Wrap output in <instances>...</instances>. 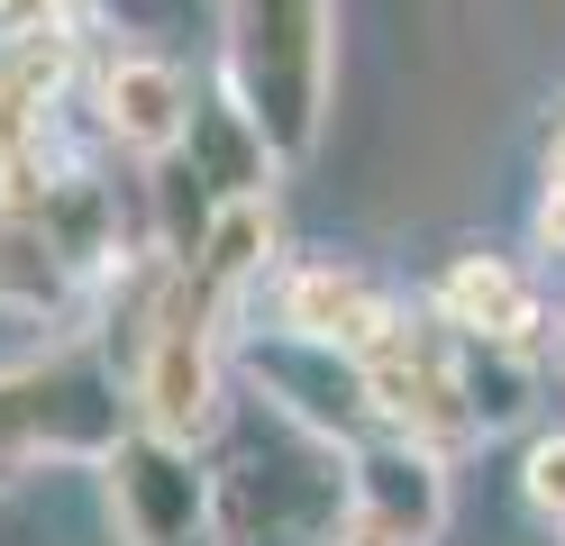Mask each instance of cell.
<instances>
[{
	"label": "cell",
	"instance_id": "21",
	"mask_svg": "<svg viewBox=\"0 0 565 546\" xmlns=\"http://www.w3.org/2000/svg\"><path fill=\"white\" fill-rule=\"evenodd\" d=\"M0 473H10V464H0Z\"/></svg>",
	"mask_w": 565,
	"mask_h": 546
},
{
	"label": "cell",
	"instance_id": "10",
	"mask_svg": "<svg viewBox=\"0 0 565 546\" xmlns=\"http://www.w3.org/2000/svg\"><path fill=\"white\" fill-rule=\"evenodd\" d=\"M92 109H100V137L119 146V156H173L183 146V119H192V83H183V64H164L147 46H128L100 64V83H92Z\"/></svg>",
	"mask_w": 565,
	"mask_h": 546
},
{
	"label": "cell",
	"instance_id": "6",
	"mask_svg": "<svg viewBox=\"0 0 565 546\" xmlns=\"http://www.w3.org/2000/svg\"><path fill=\"white\" fill-rule=\"evenodd\" d=\"M447 456L411 447V437H374L347 447V520L329 546H429L447 520Z\"/></svg>",
	"mask_w": 565,
	"mask_h": 546
},
{
	"label": "cell",
	"instance_id": "2",
	"mask_svg": "<svg viewBox=\"0 0 565 546\" xmlns=\"http://www.w3.org/2000/svg\"><path fill=\"white\" fill-rule=\"evenodd\" d=\"M220 64L246 119L292 164L329 119V0H220Z\"/></svg>",
	"mask_w": 565,
	"mask_h": 546
},
{
	"label": "cell",
	"instance_id": "7",
	"mask_svg": "<svg viewBox=\"0 0 565 546\" xmlns=\"http://www.w3.org/2000/svg\"><path fill=\"white\" fill-rule=\"evenodd\" d=\"M100 473H110V501H119V528L137 546H173V537H201L210 528V464L192 447H173V437L156 428H128L110 456H100Z\"/></svg>",
	"mask_w": 565,
	"mask_h": 546
},
{
	"label": "cell",
	"instance_id": "19",
	"mask_svg": "<svg viewBox=\"0 0 565 546\" xmlns=\"http://www.w3.org/2000/svg\"><path fill=\"white\" fill-rule=\"evenodd\" d=\"M547 346H556V383H565V310L547 319Z\"/></svg>",
	"mask_w": 565,
	"mask_h": 546
},
{
	"label": "cell",
	"instance_id": "1",
	"mask_svg": "<svg viewBox=\"0 0 565 546\" xmlns=\"http://www.w3.org/2000/svg\"><path fill=\"white\" fill-rule=\"evenodd\" d=\"M210 520L220 546H329L347 520V447L265 400V428H237L210 473Z\"/></svg>",
	"mask_w": 565,
	"mask_h": 546
},
{
	"label": "cell",
	"instance_id": "9",
	"mask_svg": "<svg viewBox=\"0 0 565 546\" xmlns=\"http://www.w3.org/2000/svg\"><path fill=\"white\" fill-rule=\"evenodd\" d=\"M393 319H402V301L374 274L338 265V255L282 265V282H274V328L282 338H310V346H338V355H365L374 338H393Z\"/></svg>",
	"mask_w": 565,
	"mask_h": 546
},
{
	"label": "cell",
	"instance_id": "13",
	"mask_svg": "<svg viewBox=\"0 0 565 546\" xmlns=\"http://www.w3.org/2000/svg\"><path fill=\"white\" fill-rule=\"evenodd\" d=\"M83 301V265L46 237L28 201H0V310L10 319H64Z\"/></svg>",
	"mask_w": 565,
	"mask_h": 546
},
{
	"label": "cell",
	"instance_id": "4",
	"mask_svg": "<svg viewBox=\"0 0 565 546\" xmlns=\"http://www.w3.org/2000/svg\"><path fill=\"white\" fill-rule=\"evenodd\" d=\"M128 400H137V428L173 437V447H201V437L228 419V392H220V310L183 282V265L164 274L156 310H147V338H137V355H128Z\"/></svg>",
	"mask_w": 565,
	"mask_h": 546
},
{
	"label": "cell",
	"instance_id": "12",
	"mask_svg": "<svg viewBox=\"0 0 565 546\" xmlns=\"http://www.w3.org/2000/svg\"><path fill=\"white\" fill-rule=\"evenodd\" d=\"M173 156L192 164V182L210 201H265V182H274V137L246 119V100L237 92H192V119H183V146Z\"/></svg>",
	"mask_w": 565,
	"mask_h": 546
},
{
	"label": "cell",
	"instance_id": "11",
	"mask_svg": "<svg viewBox=\"0 0 565 546\" xmlns=\"http://www.w3.org/2000/svg\"><path fill=\"white\" fill-rule=\"evenodd\" d=\"M429 310L456 328V338H483V346H547V301L539 282H529L520 265H502V255H456V265L438 274Z\"/></svg>",
	"mask_w": 565,
	"mask_h": 546
},
{
	"label": "cell",
	"instance_id": "17",
	"mask_svg": "<svg viewBox=\"0 0 565 546\" xmlns=\"http://www.w3.org/2000/svg\"><path fill=\"white\" fill-rule=\"evenodd\" d=\"M539 246L565 255V137H556V156H547V192H539Z\"/></svg>",
	"mask_w": 565,
	"mask_h": 546
},
{
	"label": "cell",
	"instance_id": "20",
	"mask_svg": "<svg viewBox=\"0 0 565 546\" xmlns=\"http://www.w3.org/2000/svg\"><path fill=\"white\" fill-rule=\"evenodd\" d=\"M173 546H220V537H210V528H201V537H173Z\"/></svg>",
	"mask_w": 565,
	"mask_h": 546
},
{
	"label": "cell",
	"instance_id": "18",
	"mask_svg": "<svg viewBox=\"0 0 565 546\" xmlns=\"http://www.w3.org/2000/svg\"><path fill=\"white\" fill-rule=\"evenodd\" d=\"M74 0H0V36H28V28H55Z\"/></svg>",
	"mask_w": 565,
	"mask_h": 546
},
{
	"label": "cell",
	"instance_id": "15",
	"mask_svg": "<svg viewBox=\"0 0 565 546\" xmlns=\"http://www.w3.org/2000/svg\"><path fill=\"white\" fill-rule=\"evenodd\" d=\"M520 492H529V510H539L547 528H565V437H539V447H529Z\"/></svg>",
	"mask_w": 565,
	"mask_h": 546
},
{
	"label": "cell",
	"instance_id": "8",
	"mask_svg": "<svg viewBox=\"0 0 565 546\" xmlns=\"http://www.w3.org/2000/svg\"><path fill=\"white\" fill-rule=\"evenodd\" d=\"M246 374H256V392L274 400L282 419L320 428V437H338V447H356V437L374 428L365 364L338 355V346H310V338H282V328H274V338L246 346Z\"/></svg>",
	"mask_w": 565,
	"mask_h": 546
},
{
	"label": "cell",
	"instance_id": "16",
	"mask_svg": "<svg viewBox=\"0 0 565 546\" xmlns=\"http://www.w3.org/2000/svg\"><path fill=\"white\" fill-rule=\"evenodd\" d=\"M201 0H110V19L128 28V36H164L173 19H192Z\"/></svg>",
	"mask_w": 565,
	"mask_h": 546
},
{
	"label": "cell",
	"instance_id": "14",
	"mask_svg": "<svg viewBox=\"0 0 565 546\" xmlns=\"http://www.w3.org/2000/svg\"><path fill=\"white\" fill-rule=\"evenodd\" d=\"M265 265H274V210L265 201H220L210 228H201V246H192V265H183V282L228 319L246 291L265 282Z\"/></svg>",
	"mask_w": 565,
	"mask_h": 546
},
{
	"label": "cell",
	"instance_id": "5",
	"mask_svg": "<svg viewBox=\"0 0 565 546\" xmlns=\"http://www.w3.org/2000/svg\"><path fill=\"white\" fill-rule=\"evenodd\" d=\"M365 400H374V437H411L429 456H456L475 447L483 419L466 400V374H456V338L447 319H393V338H374L365 355Z\"/></svg>",
	"mask_w": 565,
	"mask_h": 546
},
{
	"label": "cell",
	"instance_id": "3",
	"mask_svg": "<svg viewBox=\"0 0 565 546\" xmlns=\"http://www.w3.org/2000/svg\"><path fill=\"white\" fill-rule=\"evenodd\" d=\"M128 428H137L128 374L100 346H55V355L0 364V464H38V456L100 464Z\"/></svg>",
	"mask_w": 565,
	"mask_h": 546
}]
</instances>
